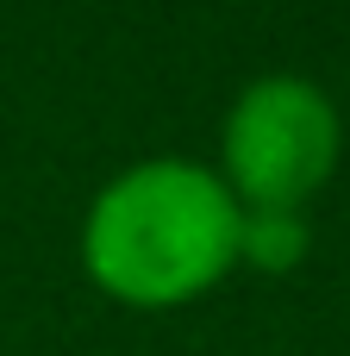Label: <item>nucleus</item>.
Masks as SVG:
<instances>
[{
  "mask_svg": "<svg viewBox=\"0 0 350 356\" xmlns=\"http://www.w3.org/2000/svg\"><path fill=\"white\" fill-rule=\"evenodd\" d=\"M238 219L244 207L213 163L144 156L88 200L81 275L132 313L194 307L238 269Z\"/></svg>",
  "mask_w": 350,
  "mask_h": 356,
  "instance_id": "nucleus-1",
  "label": "nucleus"
},
{
  "mask_svg": "<svg viewBox=\"0 0 350 356\" xmlns=\"http://www.w3.org/2000/svg\"><path fill=\"white\" fill-rule=\"evenodd\" d=\"M344 156V119L313 75L276 69L232 94L219 119V181L238 207H307Z\"/></svg>",
  "mask_w": 350,
  "mask_h": 356,
  "instance_id": "nucleus-2",
  "label": "nucleus"
},
{
  "mask_svg": "<svg viewBox=\"0 0 350 356\" xmlns=\"http://www.w3.org/2000/svg\"><path fill=\"white\" fill-rule=\"evenodd\" d=\"M313 250V225L307 207H244L238 219V263L257 275H288L301 269Z\"/></svg>",
  "mask_w": 350,
  "mask_h": 356,
  "instance_id": "nucleus-3",
  "label": "nucleus"
}]
</instances>
